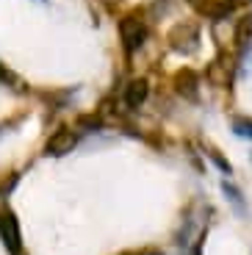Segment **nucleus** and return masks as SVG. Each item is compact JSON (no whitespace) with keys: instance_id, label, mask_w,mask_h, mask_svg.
Segmentation results:
<instances>
[{"instance_id":"obj_1","label":"nucleus","mask_w":252,"mask_h":255,"mask_svg":"<svg viewBox=\"0 0 252 255\" xmlns=\"http://www.w3.org/2000/svg\"><path fill=\"white\" fill-rule=\"evenodd\" d=\"M120 39H122V47H125L127 56L139 53V47L150 39V25L141 11H133L127 17L120 19Z\"/></svg>"},{"instance_id":"obj_2","label":"nucleus","mask_w":252,"mask_h":255,"mask_svg":"<svg viewBox=\"0 0 252 255\" xmlns=\"http://www.w3.org/2000/svg\"><path fill=\"white\" fill-rule=\"evenodd\" d=\"M169 45L177 53H194L200 47V28L194 22H177L169 33Z\"/></svg>"},{"instance_id":"obj_3","label":"nucleus","mask_w":252,"mask_h":255,"mask_svg":"<svg viewBox=\"0 0 252 255\" xmlns=\"http://www.w3.org/2000/svg\"><path fill=\"white\" fill-rule=\"evenodd\" d=\"M205 75L211 78V83H222V86H227V83L236 78V56L233 53H227V50H222L219 56L208 64Z\"/></svg>"},{"instance_id":"obj_4","label":"nucleus","mask_w":252,"mask_h":255,"mask_svg":"<svg viewBox=\"0 0 252 255\" xmlns=\"http://www.w3.org/2000/svg\"><path fill=\"white\" fill-rule=\"evenodd\" d=\"M172 86H175L177 97H183L189 103H197V97H200V75L194 70H189V67H183V70H177L172 75Z\"/></svg>"},{"instance_id":"obj_5","label":"nucleus","mask_w":252,"mask_h":255,"mask_svg":"<svg viewBox=\"0 0 252 255\" xmlns=\"http://www.w3.org/2000/svg\"><path fill=\"white\" fill-rule=\"evenodd\" d=\"M147 97H150V83H147V78H130L125 83V89H122L125 109H141Z\"/></svg>"},{"instance_id":"obj_6","label":"nucleus","mask_w":252,"mask_h":255,"mask_svg":"<svg viewBox=\"0 0 252 255\" xmlns=\"http://www.w3.org/2000/svg\"><path fill=\"white\" fill-rule=\"evenodd\" d=\"M0 239L14 255H19V225L8 208L0 211Z\"/></svg>"},{"instance_id":"obj_7","label":"nucleus","mask_w":252,"mask_h":255,"mask_svg":"<svg viewBox=\"0 0 252 255\" xmlns=\"http://www.w3.org/2000/svg\"><path fill=\"white\" fill-rule=\"evenodd\" d=\"M241 3H244V0H200L197 8H200L202 14H208V17H227V14L236 11Z\"/></svg>"},{"instance_id":"obj_8","label":"nucleus","mask_w":252,"mask_h":255,"mask_svg":"<svg viewBox=\"0 0 252 255\" xmlns=\"http://www.w3.org/2000/svg\"><path fill=\"white\" fill-rule=\"evenodd\" d=\"M78 136L72 133V130H58V133L50 136V141H47V155H64V153H70L72 147H75Z\"/></svg>"},{"instance_id":"obj_9","label":"nucleus","mask_w":252,"mask_h":255,"mask_svg":"<svg viewBox=\"0 0 252 255\" xmlns=\"http://www.w3.org/2000/svg\"><path fill=\"white\" fill-rule=\"evenodd\" d=\"M233 42H236V47H244V45H250V42H252V11L244 14V17L236 22V36H233Z\"/></svg>"},{"instance_id":"obj_10","label":"nucleus","mask_w":252,"mask_h":255,"mask_svg":"<svg viewBox=\"0 0 252 255\" xmlns=\"http://www.w3.org/2000/svg\"><path fill=\"white\" fill-rule=\"evenodd\" d=\"M233 130L239 136H247V139H252V120H236Z\"/></svg>"},{"instance_id":"obj_11","label":"nucleus","mask_w":252,"mask_h":255,"mask_svg":"<svg viewBox=\"0 0 252 255\" xmlns=\"http://www.w3.org/2000/svg\"><path fill=\"white\" fill-rule=\"evenodd\" d=\"M0 83H6V86H17V78H14V72L6 70L3 64H0Z\"/></svg>"},{"instance_id":"obj_12","label":"nucleus","mask_w":252,"mask_h":255,"mask_svg":"<svg viewBox=\"0 0 252 255\" xmlns=\"http://www.w3.org/2000/svg\"><path fill=\"white\" fill-rule=\"evenodd\" d=\"M211 158H214L216 164H219V169H225V172H230V164H227V158H225V155H219V153H211Z\"/></svg>"},{"instance_id":"obj_13","label":"nucleus","mask_w":252,"mask_h":255,"mask_svg":"<svg viewBox=\"0 0 252 255\" xmlns=\"http://www.w3.org/2000/svg\"><path fill=\"white\" fill-rule=\"evenodd\" d=\"M122 255H130V253H122ZM141 255H158V253H141Z\"/></svg>"}]
</instances>
